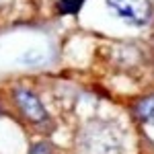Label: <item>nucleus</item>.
<instances>
[{
  "label": "nucleus",
  "mask_w": 154,
  "mask_h": 154,
  "mask_svg": "<svg viewBox=\"0 0 154 154\" xmlns=\"http://www.w3.org/2000/svg\"><path fill=\"white\" fill-rule=\"evenodd\" d=\"M105 2H107V8L119 21L131 25V27H142L152 17L150 0H105Z\"/></svg>",
  "instance_id": "1"
},
{
  "label": "nucleus",
  "mask_w": 154,
  "mask_h": 154,
  "mask_svg": "<svg viewBox=\"0 0 154 154\" xmlns=\"http://www.w3.org/2000/svg\"><path fill=\"white\" fill-rule=\"evenodd\" d=\"M14 101H17V105L21 109V113H23L29 121H33V123H43V121L48 119V111H45L43 103H41L39 97L33 95L31 91L19 88V91L14 93Z\"/></svg>",
  "instance_id": "2"
},
{
  "label": "nucleus",
  "mask_w": 154,
  "mask_h": 154,
  "mask_svg": "<svg viewBox=\"0 0 154 154\" xmlns=\"http://www.w3.org/2000/svg\"><path fill=\"white\" fill-rule=\"evenodd\" d=\"M45 60H48V51H45V49L31 48L19 58V64H21V66H39V64H43Z\"/></svg>",
  "instance_id": "3"
},
{
  "label": "nucleus",
  "mask_w": 154,
  "mask_h": 154,
  "mask_svg": "<svg viewBox=\"0 0 154 154\" xmlns=\"http://www.w3.org/2000/svg\"><path fill=\"white\" fill-rule=\"evenodd\" d=\"M136 113H138V117L142 119L144 123L154 125V97H148V99L140 101L138 107H136Z\"/></svg>",
  "instance_id": "4"
},
{
  "label": "nucleus",
  "mask_w": 154,
  "mask_h": 154,
  "mask_svg": "<svg viewBox=\"0 0 154 154\" xmlns=\"http://www.w3.org/2000/svg\"><path fill=\"white\" fill-rule=\"evenodd\" d=\"M84 0H60L58 8L62 12H78L80 11V6H82Z\"/></svg>",
  "instance_id": "5"
},
{
  "label": "nucleus",
  "mask_w": 154,
  "mask_h": 154,
  "mask_svg": "<svg viewBox=\"0 0 154 154\" xmlns=\"http://www.w3.org/2000/svg\"><path fill=\"white\" fill-rule=\"evenodd\" d=\"M29 154H51V146L48 142H37Z\"/></svg>",
  "instance_id": "6"
}]
</instances>
